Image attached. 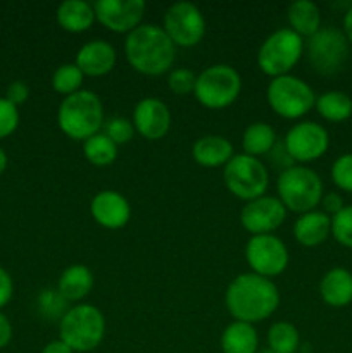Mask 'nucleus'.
I'll use <instances>...</instances> for the list:
<instances>
[{
    "label": "nucleus",
    "instance_id": "nucleus-1",
    "mask_svg": "<svg viewBox=\"0 0 352 353\" xmlns=\"http://www.w3.org/2000/svg\"><path fill=\"white\" fill-rule=\"evenodd\" d=\"M224 303L235 321L247 324L262 323L280 307V292L273 279L245 272L228 285Z\"/></svg>",
    "mask_w": 352,
    "mask_h": 353
},
{
    "label": "nucleus",
    "instance_id": "nucleus-2",
    "mask_svg": "<svg viewBox=\"0 0 352 353\" xmlns=\"http://www.w3.org/2000/svg\"><path fill=\"white\" fill-rule=\"evenodd\" d=\"M124 55L131 68L144 76H162L169 72L176 61V47L162 26L141 23L126 34Z\"/></svg>",
    "mask_w": 352,
    "mask_h": 353
},
{
    "label": "nucleus",
    "instance_id": "nucleus-3",
    "mask_svg": "<svg viewBox=\"0 0 352 353\" xmlns=\"http://www.w3.org/2000/svg\"><path fill=\"white\" fill-rule=\"evenodd\" d=\"M104 105L97 93L79 90L64 97L57 109V124L62 133L75 141H85L102 131Z\"/></svg>",
    "mask_w": 352,
    "mask_h": 353
},
{
    "label": "nucleus",
    "instance_id": "nucleus-4",
    "mask_svg": "<svg viewBox=\"0 0 352 353\" xmlns=\"http://www.w3.org/2000/svg\"><path fill=\"white\" fill-rule=\"evenodd\" d=\"M106 336V317L90 303L69 307L59 321V340L64 341L72 352L88 353L95 350Z\"/></svg>",
    "mask_w": 352,
    "mask_h": 353
},
{
    "label": "nucleus",
    "instance_id": "nucleus-5",
    "mask_svg": "<svg viewBox=\"0 0 352 353\" xmlns=\"http://www.w3.org/2000/svg\"><path fill=\"white\" fill-rule=\"evenodd\" d=\"M276 192L285 209L299 216L316 210L324 195L320 174L314 169L295 164L283 169L278 176Z\"/></svg>",
    "mask_w": 352,
    "mask_h": 353
},
{
    "label": "nucleus",
    "instance_id": "nucleus-6",
    "mask_svg": "<svg viewBox=\"0 0 352 353\" xmlns=\"http://www.w3.org/2000/svg\"><path fill=\"white\" fill-rule=\"evenodd\" d=\"M240 92L242 78L237 69L230 64H213L197 74L193 95L206 109L221 110L235 103Z\"/></svg>",
    "mask_w": 352,
    "mask_h": 353
},
{
    "label": "nucleus",
    "instance_id": "nucleus-7",
    "mask_svg": "<svg viewBox=\"0 0 352 353\" xmlns=\"http://www.w3.org/2000/svg\"><path fill=\"white\" fill-rule=\"evenodd\" d=\"M304 54V38L290 28L273 31L261 43L257 52V65L271 79L290 74Z\"/></svg>",
    "mask_w": 352,
    "mask_h": 353
},
{
    "label": "nucleus",
    "instance_id": "nucleus-8",
    "mask_svg": "<svg viewBox=\"0 0 352 353\" xmlns=\"http://www.w3.org/2000/svg\"><path fill=\"white\" fill-rule=\"evenodd\" d=\"M349 45L344 31L335 26H324L304 41V52L317 74L335 76L347 64Z\"/></svg>",
    "mask_w": 352,
    "mask_h": 353
},
{
    "label": "nucleus",
    "instance_id": "nucleus-9",
    "mask_svg": "<svg viewBox=\"0 0 352 353\" xmlns=\"http://www.w3.org/2000/svg\"><path fill=\"white\" fill-rule=\"evenodd\" d=\"M266 100L276 116L293 121L314 109L316 95L304 79L286 74L271 79L266 90Z\"/></svg>",
    "mask_w": 352,
    "mask_h": 353
},
{
    "label": "nucleus",
    "instance_id": "nucleus-10",
    "mask_svg": "<svg viewBox=\"0 0 352 353\" xmlns=\"http://www.w3.org/2000/svg\"><path fill=\"white\" fill-rule=\"evenodd\" d=\"M223 179L228 192L244 202L266 195L269 186V172L257 157L235 154L223 168Z\"/></svg>",
    "mask_w": 352,
    "mask_h": 353
},
{
    "label": "nucleus",
    "instance_id": "nucleus-11",
    "mask_svg": "<svg viewBox=\"0 0 352 353\" xmlns=\"http://www.w3.org/2000/svg\"><path fill=\"white\" fill-rule=\"evenodd\" d=\"M162 30L176 48L195 47L206 37V17L195 3L176 2L166 10Z\"/></svg>",
    "mask_w": 352,
    "mask_h": 353
},
{
    "label": "nucleus",
    "instance_id": "nucleus-12",
    "mask_svg": "<svg viewBox=\"0 0 352 353\" xmlns=\"http://www.w3.org/2000/svg\"><path fill=\"white\" fill-rule=\"evenodd\" d=\"M283 147L293 164H307L326 154L330 148V134L314 121H300L286 131Z\"/></svg>",
    "mask_w": 352,
    "mask_h": 353
},
{
    "label": "nucleus",
    "instance_id": "nucleus-13",
    "mask_svg": "<svg viewBox=\"0 0 352 353\" xmlns=\"http://www.w3.org/2000/svg\"><path fill=\"white\" fill-rule=\"evenodd\" d=\"M245 261L252 272L273 279L289 268L290 254L286 245L275 234L251 236L245 245Z\"/></svg>",
    "mask_w": 352,
    "mask_h": 353
},
{
    "label": "nucleus",
    "instance_id": "nucleus-14",
    "mask_svg": "<svg viewBox=\"0 0 352 353\" xmlns=\"http://www.w3.org/2000/svg\"><path fill=\"white\" fill-rule=\"evenodd\" d=\"M147 3L144 0H97L95 17L113 33L130 34L141 24Z\"/></svg>",
    "mask_w": 352,
    "mask_h": 353
},
{
    "label": "nucleus",
    "instance_id": "nucleus-15",
    "mask_svg": "<svg viewBox=\"0 0 352 353\" xmlns=\"http://www.w3.org/2000/svg\"><path fill=\"white\" fill-rule=\"evenodd\" d=\"M286 209L278 196L262 195L259 199L245 202L240 212V224L252 236L273 234L285 223Z\"/></svg>",
    "mask_w": 352,
    "mask_h": 353
},
{
    "label": "nucleus",
    "instance_id": "nucleus-16",
    "mask_svg": "<svg viewBox=\"0 0 352 353\" xmlns=\"http://www.w3.org/2000/svg\"><path fill=\"white\" fill-rule=\"evenodd\" d=\"M135 131L148 141L162 140L171 128V112L162 100L155 97L141 99L133 109Z\"/></svg>",
    "mask_w": 352,
    "mask_h": 353
},
{
    "label": "nucleus",
    "instance_id": "nucleus-17",
    "mask_svg": "<svg viewBox=\"0 0 352 353\" xmlns=\"http://www.w3.org/2000/svg\"><path fill=\"white\" fill-rule=\"evenodd\" d=\"M90 214L99 226L114 231L130 223L131 207L126 196L116 190H102L90 202Z\"/></svg>",
    "mask_w": 352,
    "mask_h": 353
},
{
    "label": "nucleus",
    "instance_id": "nucleus-18",
    "mask_svg": "<svg viewBox=\"0 0 352 353\" xmlns=\"http://www.w3.org/2000/svg\"><path fill=\"white\" fill-rule=\"evenodd\" d=\"M116 48L106 40L86 41L76 54L75 64L79 71L88 78H100V76L109 74L116 65Z\"/></svg>",
    "mask_w": 352,
    "mask_h": 353
},
{
    "label": "nucleus",
    "instance_id": "nucleus-19",
    "mask_svg": "<svg viewBox=\"0 0 352 353\" xmlns=\"http://www.w3.org/2000/svg\"><path fill=\"white\" fill-rule=\"evenodd\" d=\"M331 234V217L323 210H311L300 214L293 223V238L299 245L306 248H314L323 245Z\"/></svg>",
    "mask_w": 352,
    "mask_h": 353
},
{
    "label": "nucleus",
    "instance_id": "nucleus-20",
    "mask_svg": "<svg viewBox=\"0 0 352 353\" xmlns=\"http://www.w3.org/2000/svg\"><path fill=\"white\" fill-rule=\"evenodd\" d=\"M235 155V148L228 138L219 134H206L192 147V157L206 169L224 168Z\"/></svg>",
    "mask_w": 352,
    "mask_h": 353
},
{
    "label": "nucleus",
    "instance_id": "nucleus-21",
    "mask_svg": "<svg viewBox=\"0 0 352 353\" xmlns=\"http://www.w3.org/2000/svg\"><path fill=\"white\" fill-rule=\"evenodd\" d=\"M321 300L328 307L342 309L352 303V272L344 268H333L324 272L320 281Z\"/></svg>",
    "mask_w": 352,
    "mask_h": 353
},
{
    "label": "nucleus",
    "instance_id": "nucleus-22",
    "mask_svg": "<svg viewBox=\"0 0 352 353\" xmlns=\"http://www.w3.org/2000/svg\"><path fill=\"white\" fill-rule=\"evenodd\" d=\"M57 24L68 33H85L97 21L93 3L86 0H66L57 7Z\"/></svg>",
    "mask_w": 352,
    "mask_h": 353
},
{
    "label": "nucleus",
    "instance_id": "nucleus-23",
    "mask_svg": "<svg viewBox=\"0 0 352 353\" xmlns=\"http://www.w3.org/2000/svg\"><path fill=\"white\" fill-rule=\"evenodd\" d=\"M95 279L90 268L83 264H72L62 271L57 290L68 302H81L93 290Z\"/></svg>",
    "mask_w": 352,
    "mask_h": 353
},
{
    "label": "nucleus",
    "instance_id": "nucleus-24",
    "mask_svg": "<svg viewBox=\"0 0 352 353\" xmlns=\"http://www.w3.org/2000/svg\"><path fill=\"white\" fill-rule=\"evenodd\" d=\"M221 350L223 353H257L259 334L254 324L242 321L228 324L221 334Z\"/></svg>",
    "mask_w": 352,
    "mask_h": 353
},
{
    "label": "nucleus",
    "instance_id": "nucleus-25",
    "mask_svg": "<svg viewBox=\"0 0 352 353\" xmlns=\"http://www.w3.org/2000/svg\"><path fill=\"white\" fill-rule=\"evenodd\" d=\"M286 21L293 33L309 38L321 28L320 7L311 0H295L286 9Z\"/></svg>",
    "mask_w": 352,
    "mask_h": 353
},
{
    "label": "nucleus",
    "instance_id": "nucleus-26",
    "mask_svg": "<svg viewBox=\"0 0 352 353\" xmlns=\"http://www.w3.org/2000/svg\"><path fill=\"white\" fill-rule=\"evenodd\" d=\"M276 147V131L268 123H252L245 128L242 134V150L251 157H261V155L271 154Z\"/></svg>",
    "mask_w": 352,
    "mask_h": 353
},
{
    "label": "nucleus",
    "instance_id": "nucleus-27",
    "mask_svg": "<svg viewBox=\"0 0 352 353\" xmlns=\"http://www.w3.org/2000/svg\"><path fill=\"white\" fill-rule=\"evenodd\" d=\"M317 114L328 123H344L352 116V99L345 92L330 90L316 97Z\"/></svg>",
    "mask_w": 352,
    "mask_h": 353
},
{
    "label": "nucleus",
    "instance_id": "nucleus-28",
    "mask_svg": "<svg viewBox=\"0 0 352 353\" xmlns=\"http://www.w3.org/2000/svg\"><path fill=\"white\" fill-rule=\"evenodd\" d=\"M83 155L95 168H107L117 159V145L106 133H97L83 141Z\"/></svg>",
    "mask_w": 352,
    "mask_h": 353
},
{
    "label": "nucleus",
    "instance_id": "nucleus-29",
    "mask_svg": "<svg viewBox=\"0 0 352 353\" xmlns=\"http://www.w3.org/2000/svg\"><path fill=\"white\" fill-rule=\"evenodd\" d=\"M268 348L275 353H297L300 347L299 330L292 323L278 321L268 330Z\"/></svg>",
    "mask_w": 352,
    "mask_h": 353
},
{
    "label": "nucleus",
    "instance_id": "nucleus-30",
    "mask_svg": "<svg viewBox=\"0 0 352 353\" xmlns=\"http://www.w3.org/2000/svg\"><path fill=\"white\" fill-rule=\"evenodd\" d=\"M83 79H85V74L79 71L78 65L72 62V64H61L52 74V88H54L55 93L59 95L69 97L72 93L83 90Z\"/></svg>",
    "mask_w": 352,
    "mask_h": 353
},
{
    "label": "nucleus",
    "instance_id": "nucleus-31",
    "mask_svg": "<svg viewBox=\"0 0 352 353\" xmlns=\"http://www.w3.org/2000/svg\"><path fill=\"white\" fill-rule=\"evenodd\" d=\"M38 312L45 317V319H62L66 312H68V300L59 293V290L45 288L43 292H40L37 299Z\"/></svg>",
    "mask_w": 352,
    "mask_h": 353
},
{
    "label": "nucleus",
    "instance_id": "nucleus-32",
    "mask_svg": "<svg viewBox=\"0 0 352 353\" xmlns=\"http://www.w3.org/2000/svg\"><path fill=\"white\" fill-rule=\"evenodd\" d=\"M331 236L342 247L352 248V205H345L331 217Z\"/></svg>",
    "mask_w": 352,
    "mask_h": 353
},
{
    "label": "nucleus",
    "instance_id": "nucleus-33",
    "mask_svg": "<svg viewBox=\"0 0 352 353\" xmlns=\"http://www.w3.org/2000/svg\"><path fill=\"white\" fill-rule=\"evenodd\" d=\"M102 133H106L119 147V145L130 143L137 131H135L133 123L126 117H110L104 123Z\"/></svg>",
    "mask_w": 352,
    "mask_h": 353
},
{
    "label": "nucleus",
    "instance_id": "nucleus-34",
    "mask_svg": "<svg viewBox=\"0 0 352 353\" xmlns=\"http://www.w3.org/2000/svg\"><path fill=\"white\" fill-rule=\"evenodd\" d=\"M197 83V74L186 68H173L168 72V86L175 95L186 97L193 93Z\"/></svg>",
    "mask_w": 352,
    "mask_h": 353
},
{
    "label": "nucleus",
    "instance_id": "nucleus-35",
    "mask_svg": "<svg viewBox=\"0 0 352 353\" xmlns=\"http://www.w3.org/2000/svg\"><path fill=\"white\" fill-rule=\"evenodd\" d=\"M331 179L342 192L352 193V154H344L331 165Z\"/></svg>",
    "mask_w": 352,
    "mask_h": 353
},
{
    "label": "nucleus",
    "instance_id": "nucleus-36",
    "mask_svg": "<svg viewBox=\"0 0 352 353\" xmlns=\"http://www.w3.org/2000/svg\"><path fill=\"white\" fill-rule=\"evenodd\" d=\"M19 126V110L6 97H0V140L16 133Z\"/></svg>",
    "mask_w": 352,
    "mask_h": 353
},
{
    "label": "nucleus",
    "instance_id": "nucleus-37",
    "mask_svg": "<svg viewBox=\"0 0 352 353\" xmlns=\"http://www.w3.org/2000/svg\"><path fill=\"white\" fill-rule=\"evenodd\" d=\"M6 99L9 100L12 105L19 107L21 103H24L30 99V86L24 81H21V79L9 83V86H7L6 90Z\"/></svg>",
    "mask_w": 352,
    "mask_h": 353
},
{
    "label": "nucleus",
    "instance_id": "nucleus-38",
    "mask_svg": "<svg viewBox=\"0 0 352 353\" xmlns=\"http://www.w3.org/2000/svg\"><path fill=\"white\" fill-rule=\"evenodd\" d=\"M320 205L323 207L324 214H328L330 217H333L335 214H338L342 209H344L345 203H344V199H342L340 193L330 192V193H324L323 199H321Z\"/></svg>",
    "mask_w": 352,
    "mask_h": 353
},
{
    "label": "nucleus",
    "instance_id": "nucleus-39",
    "mask_svg": "<svg viewBox=\"0 0 352 353\" xmlns=\"http://www.w3.org/2000/svg\"><path fill=\"white\" fill-rule=\"evenodd\" d=\"M14 295V281L9 272L0 268V310L12 300Z\"/></svg>",
    "mask_w": 352,
    "mask_h": 353
},
{
    "label": "nucleus",
    "instance_id": "nucleus-40",
    "mask_svg": "<svg viewBox=\"0 0 352 353\" xmlns=\"http://www.w3.org/2000/svg\"><path fill=\"white\" fill-rule=\"evenodd\" d=\"M12 340V324L6 314L0 312V350L6 348Z\"/></svg>",
    "mask_w": 352,
    "mask_h": 353
},
{
    "label": "nucleus",
    "instance_id": "nucleus-41",
    "mask_svg": "<svg viewBox=\"0 0 352 353\" xmlns=\"http://www.w3.org/2000/svg\"><path fill=\"white\" fill-rule=\"evenodd\" d=\"M41 353H75L62 340H52L43 347Z\"/></svg>",
    "mask_w": 352,
    "mask_h": 353
},
{
    "label": "nucleus",
    "instance_id": "nucleus-42",
    "mask_svg": "<svg viewBox=\"0 0 352 353\" xmlns=\"http://www.w3.org/2000/svg\"><path fill=\"white\" fill-rule=\"evenodd\" d=\"M344 34L349 40V43L352 45V3L344 14Z\"/></svg>",
    "mask_w": 352,
    "mask_h": 353
},
{
    "label": "nucleus",
    "instance_id": "nucleus-43",
    "mask_svg": "<svg viewBox=\"0 0 352 353\" xmlns=\"http://www.w3.org/2000/svg\"><path fill=\"white\" fill-rule=\"evenodd\" d=\"M7 164H9V157H7L6 150H3V148L0 147V176H2L3 172H6Z\"/></svg>",
    "mask_w": 352,
    "mask_h": 353
},
{
    "label": "nucleus",
    "instance_id": "nucleus-44",
    "mask_svg": "<svg viewBox=\"0 0 352 353\" xmlns=\"http://www.w3.org/2000/svg\"><path fill=\"white\" fill-rule=\"evenodd\" d=\"M257 353H275L273 350H269V348H264V350H259Z\"/></svg>",
    "mask_w": 352,
    "mask_h": 353
}]
</instances>
